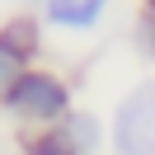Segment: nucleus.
Here are the masks:
<instances>
[{
  "label": "nucleus",
  "mask_w": 155,
  "mask_h": 155,
  "mask_svg": "<svg viewBox=\"0 0 155 155\" xmlns=\"http://www.w3.org/2000/svg\"><path fill=\"white\" fill-rule=\"evenodd\" d=\"M57 136H61V141H66L75 155H89V150L99 146V127H94V117H89V113H71L66 122H61Z\"/></svg>",
  "instance_id": "39448f33"
},
{
  "label": "nucleus",
  "mask_w": 155,
  "mask_h": 155,
  "mask_svg": "<svg viewBox=\"0 0 155 155\" xmlns=\"http://www.w3.org/2000/svg\"><path fill=\"white\" fill-rule=\"evenodd\" d=\"M136 33H141V38H150V42H146V52L155 57V14H146V19L136 24Z\"/></svg>",
  "instance_id": "0eeeda50"
},
{
  "label": "nucleus",
  "mask_w": 155,
  "mask_h": 155,
  "mask_svg": "<svg viewBox=\"0 0 155 155\" xmlns=\"http://www.w3.org/2000/svg\"><path fill=\"white\" fill-rule=\"evenodd\" d=\"M150 14H155V0H150Z\"/></svg>",
  "instance_id": "6e6552de"
},
{
  "label": "nucleus",
  "mask_w": 155,
  "mask_h": 155,
  "mask_svg": "<svg viewBox=\"0 0 155 155\" xmlns=\"http://www.w3.org/2000/svg\"><path fill=\"white\" fill-rule=\"evenodd\" d=\"M113 146H117V155H155V80L136 85L117 104Z\"/></svg>",
  "instance_id": "f03ea898"
},
{
  "label": "nucleus",
  "mask_w": 155,
  "mask_h": 155,
  "mask_svg": "<svg viewBox=\"0 0 155 155\" xmlns=\"http://www.w3.org/2000/svg\"><path fill=\"white\" fill-rule=\"evenodd\" d=\"M66 85H61L57 75H47V71H28V75L19 80V85L10 89V99H5V108H10L19 122H38V127H52V122H66Z\"/></svg>",
  "instance_id": "f257e3e1"
},
{
  "label": "nucleus",
  "mask_w": 155,
  "mask_h": 155,
  "mask_svg": "<svg viewBox=\"0 0 155 155\" xmlns=\"http://www.w3.org/2000/svg\"><path fill=\"white\" fill-rule=\"evenodd\" d=\"M108 0H47V14L61 24V28H94L104 19Z\"/></svg>",
  "instance_id": "7ed1b4c3"
},
{
  "label": "nucleus",
  "mask_w": 155,
  "mask_h": 155,
  "mask_svg": "<svg viewBox=\"0 0 155 155\" xmlns=\"http://www.w3.org/2000/svg\"><path fill=\"white\" fill-rule=\"evenodd\" d=\"M24 57H28V52H24L19 42H10L5 33H0V104L10 99V89L19 85L24 75H28V66H24Z\"/></svg>",
  "instance_id": "20e7f679"
},
{
  "label": "nucleus",
  "mask_w": 155,
  "mask_h": 155,
  "mask_svg": "<svg viewBox=\"0 0 155 155\" xmlns=\"http://www.w3.org/2000/svg\"><path fill=\"white\" fill-rule=\"evenodd\" d=\"M28 155H75V150H71V146H66V141H61V136H57V132H52V136H42V141H38V146H33V150H28Z\"/></svg>",
  "instance_id": "423d86ee"
}]
</instances>
